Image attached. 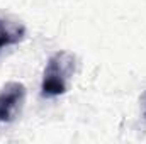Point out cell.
I'll return each mask as SVG.
<instances>
[{"label": "cell", "mask_w": 146, "mask_h": 144, "mask_svg": "<svg viewBox=\"0 0 146 144\" xmlns=\"http://www.w3.org/2000/svg\"><path fill=\"white\" fill-rule=\"evenodd\" d=\"M26 102V87L19 81H9L0 90V122L17 119Z\"/></svg>", "instance_id": "obj_2"}, {"label": "cell", "mask_w": 146, "mask_h": 144, "mask_svg": "<svg viewBox=\"0 0 146 144\" xmlns=\"http://www.w3.org/2000/svg\"><path fill=\"white\" fill-rule=\"evenodd\" d=\"M139 104H141V114H143V117L146 119V90L143 92V95L139 98Z\"/></svg>", "instance_id": "obj_4"}, {"label": "cell", "mask_w": 146, "mask_h": 144, "mask_svg": "<svg viewBox=\"0 0 146 144\" xmlns=\"http://www.w3.org/2000/svg\"><path fill=\"white\" fill-rule=\"evenodd\" d=\"M75 73V56L68 51H58L49 59L42 73L41 90L44 97H60L66 93Z\"/></svg>", "instance_id": "obj_1"}, {"label": "cell", "mask_w": 146, "mask_h": 144, "mask_svg": "<svg viewBox=\"0 0 146 144\" xmlns=\"http://www.w3.org/2000/svg\"><path fill=\"white\" fill-rule=\"evenodd\" d=\"M26 36V27L19 20L0 17V49L19 44Z\"/></svg>", "instance_id": "obj_3"}]
</instances>
